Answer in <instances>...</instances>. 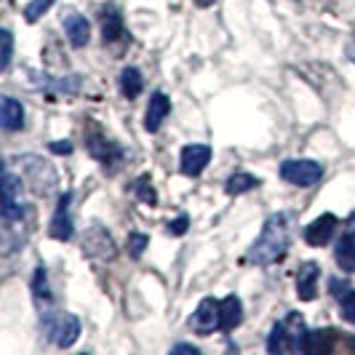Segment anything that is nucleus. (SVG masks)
<instances>
[{
  "instance_id": "14",
  "label": "nucleus",
  "mask_w": 355,
  "mask_h": 355,
  "mask_svg": "<svg viewBox=\"0 0 355 355\" xmlns=\"http://www.w3.org/2000/svg\"><path fill=\"white\" fill-rule=\"evenodd\" d=\"M318 275L320 270L315 262H304L300 267V272H297V297L302 300V302H310V300H315V284H318Z\"/></svg>"
},
{
  "instance_id": "23",
  "label": "nucleus",
  "mask_w": 355,
  "mask_h": 355,
  "mask_svg": "<svg viewBox=\"0 0 355 355\" xmlns=\"http://www.w3.org/2000/svg\"><path fill=\"white\" fill-rule=\"evenodd\" d=\"M131 190H134V196L139 198L142 203H150V206H155V203H158V193L153 190V184H150V177H147V174L137 179Z\"/></svg>"
},
{
  "instance_id": "10",
  "label": "nucleus",
  "mask_w": 355,
  "mask_h": 355,
  "mask_svg": "<svg viewBox=\"0 0 355 355\" xmlns=\"http://www.w3.org/2000/svg\"><path fill=\"white\" fill-rule=\"evenodd\" d=\"M86 147H89V153L94 155V158L105 163V168H107V166H118V163L123 160V150H121L115 142L105 139L102 134H89Z\"/></svg>"
},
{
  "instance_id": "17",
  "label": "nucleus",
  "mask_w": 355,
  "mask_h": 355,
  "mask_svg": "<svg viewBox=\"0 0 355 355\" xmlns=\"http://www.w3.org/2000/svg\"><path fill=\"white\" fill-rule=\"evenodd\" d=\"M99 19H102V37H105V43H112V40H118V37L123 35V17L118 14L115 6L102 8Z\"/></svg>"
},
{
  "instance_id": "25",
  "label": "nucleus",
  "mask_w": 355,
  "mask_h": 355,
  "mask_svg": "<svg viewBox=\"0 0 355 355\" xmlns=\"http://www.w3.org/2000/svg\"><path fill=\"white\" fill-rule=\"evenodd\" d=\"M147 246H150V238H147V235H142V232H131V235H128V254H131L134 259H139Z\"/></svg>"
},
{
  "instance_id": "6",
  "label": "nucleus",
  "mask_w": 355,
  "mask_h": 355,
  "mask_svg": "<svg viewBox=\"0 0 355 355\" xmlns=\"http://www.w3.org/2000/svg\"><path fill=\"white\" fill-rule=\"evenodd\" d=\"M190 326H193V331L200 334V337H209L216 329H222V310H219V302L211 300V297L200 300L198 310L193 313V318H190Z\"/></svg>"
},
{
  "instance_id": "8",
  "label": "nucleus",
  "mask_w": 355,
  "mask_h": 355,
  "mask_svg": "<svg viewBox=\"0 0 355 355\" xmlns=\"http://www.w3.org/2000/svg\"><path fill=\"white\" fill-rule=\"evenodd\" d=\"M211 160V147L209 144H187L182 150V174L184 177H198Z\"/></svg>"
},
{
  "instance_id": "22",
  "label": "nucleus",
  "mask_w": 355,
  "mask_h": 355,
  "mask_svg": "<svg viewBox=\"0 0 355 355\" xmlns=\"http://www.w3.org/2000/svg\"><path fill=\"white\" fill-rule=\"evenodd\" d=\"M259 184V179L251 177V174H243V171H238V174H232L227 179V184H225V190L230 193V196H243V193H249Z\"/></svg>"
},
{
  "instance_id": "7",
  "label": "nucleus",
  "mask_w": 355,
  "mask_h": 355,
  "mask_svg": "<svg viewBox=\"0 0 355 355\" xmlns=\"http://www.w3.org/2000/svg\"><path fill=\"white\" fill-rule=\"evenodd\" d=\"M83 254L91 257V259H115V243L110 238V232L102 230L99 225H94L86 238H83Z\"/></svg>"
},
{
  "instance_id": "24",
  "label": "nucleus",
  "mask_w": 355,
  "mask_h": 355,
  "mask_svg": "<svg viewBox=\"0 0 355 355\" xmlns=\"http://www.w3.org/2000/svg\"><path fill=\"white\" fill-rule=\"evenodd\" d=\"M51 3L53 0H30L27 8H24V19H27V21H37V19L51 8Z\"/></svg>"
},
{
  "instance_id": "30",
  "label": "nucleus",
  "mask_w": 355,
  "mask_h": 355,
  "mask_svg": "<svg viewBox=\"0 0 355 355\" xmlns=\"http://www.w3.org/2000/svg\"><path fill=\"white\" fill-rule=\"evenodd\" d=\"M174 353H193V355H198V347H193V345H177V347H174Z\"/></svg>"
},
{
  "instance_id": "3",
  "label": "nucleus",
  "mask_w": 355,
  "mask_h": 355,
  "mask_svg": "<svg viewBox=\"0 0 355 355\" xmlns=\"http://www.w3.org/2000/svg\"><path fill=\"white\" fill-rule=\"evenodd\" d=\"M40 318H43V329L53 339V345H59V347H72L75 345V339L80 334V320L75 318L72 313H53V310H49Z\"/></svg>"
},
{
  "instance_id": "9",
  "label": "nucleus",
  "mask_w": 355,
  "mask_h": 355,
  "mask_svg": "<svg viewBox=\"0 0 355 355\" xmlns=\"http://www.w3.org/2000/svg\"><path fill=\"white\" fill-rule=\"evenodd\" d=\"M70 203H72V193H64L56 203V211L51 216V238L56 241H70L72 238V214H70Z\"/></svg>"
},
{
  "instance_id": "19",
  "label": "nucleus",
  "mask_w": 355,
  "mask_h": 355,
  "mask_svg": "<svg viewBox=\"0 0 355 355\" xmlns=\"http://www.w3.org/2000/svg\"><path fill=\"white\" fill-rule=\"evenodd\" d=\"M24 163L33 168V174H30V184H35V190L37 193H51V187L56 184V179H43V174H53L51 171V166H46V160H37V158H24Z\"/></svg>"
},
{
  "instance_id": "18",
  "label": "nucleus",
  "mask_w": 355,
  "mask_h": 355,
  "mask_svg": "<svg viewBox=\"0 0 355 355\" xmlns=\"http://www.w3.org/2000/svg\"><path fill=\"white\" fill-rule=\"evenodd\" d=\"M219 310H222V331H232L235 326H241V320H243V304H241V300L235 294L225 297L219 302Z\"/></svg>"
},
{
  "instance_id": "15",
  "label": "nucleus",
  "mask_w": 355,
  "mask_h": 355,
  "mask_svg": "<svg viewBox=\"0 0 355 355\" xmlns=\"http://www.w3.org/2000/svg\"><path fill=\"white\" fill-rule=\"evenodd\" d=\"M0 125L6 131H19L24 125V107L14 96H3L0 99Z\"/></svg>"
},
{
  "instance_id": "31",
  "label": "nucleus",
  "mask_w": 355,
  "mask_h": 355,
  "mask_svg": "<svg viewBox=\"0 0 355 355\" xmlns=\"http://www.w3.org/2000/svg\"><path fill=\"white\" fill-rule=\"evenodd\" d=\"M347 56H350V59L355 62V40L350 43V46H347Z\"/></svg>"
},
{
  "instance_id": "1",
  "label": "nucleus",
  "mask_w": 355,
  "mask_h": 355,
  "mask_svg": "<svg viewBox=\"0 0 355 355\" xmlns=\"http://www.w3.org/2000/svg\"><path fill=\"white\" fill-rule=\"evenodd\" d=\"M291 241V227H288V216L286 214H272L265 222V227L259 232V238L254 241L249 249V262L259 267H267L278 259H284L286 249Z\"/></svg>"
},
{
  "instance_id": "20",
  "label": "nucleus",
  "mask_w": 355,
  "mask_h": 355,
  "mask_svg": "<svg viewBox=\"0 0 355 355\" xmlns=\"http://www.w3.org/2000/svg\"><path fill=\"white\" fill-rule=\"evenodd\" d=\"M33 297H35L37 307H40V315L51 310V288H49L46 267H35V275H33Z\"/></svg>"
},
{
  "instance_id": "28",
  "label": "nucleus",
  "mask_w": 355,
  "mask_h": 355,
  "mask_svg": "<svg viewBox=\"0 0 355 355\" xmlns=\"http://www.w3.org/2000/svg\"><path fill=\"white\" fill-rule=\"evenodd\" d=\"M187 227H190V219L182 214V216L174 219V222H168V227H166V230H168V235H184Z\"/></svg>"
},
{
  "instance_id": "4",
  "label": "nucleus",
  "mask_w": 355,
  "mask_h": 355,
  "mask_svg": "<svg viewBox=\"0 0 355 355\" xmlns=\"http://www.w3.org/2000/svg\"><path fill=\"white\" fill-rule=\"evenodd\" d=\"M334 350H355V339L345 337V334H337L331 329H318V331H310L307 334V355H326L334 353Z\"/></svg>"
},
{
  "instance_id": "29",
  "label": "nucleus",
  "mask_w": 355,
  "mask_h": 355,
  "mask_svg": "<svg viewBox=\"0 0 355 355\" xmlns=\"http://www.w3.org/2000/svg\"><path fill=\"white\" fill-rule=\"evenodd\" d=\"M53 153H59V155H67V153H72V144L67 142V139H59V142L51 144Z\"/></svg>"
},
{
  "instance_id": "5",
  "label": "nucleus",
  "mask_w": 355,
  "mask_h": 355,
  "mask_svg": "<svg viewBox=\"0 0 355 355\" xmlns=\"http://www.w3.org/2000/svg\"><path fill=\"white\" fill-rule=\"evenodd\" d=\"M281 177L297 187H313L323 177V166L315 160H286L281 166Z\"/></svg>"
},
{
  "instance_id": "32",
  "label": "nucleus",
  "mask_w": 355,
  "mask_h": 355,
  "mask_svg": "<svg viewBox=\"0 0 355 355\" xmlns=\"http://www.w3.org/2000/svg\"><path fill=\"white\" fill-rule=\"evenodd\" d=\"M214 0H198V6H211Z\"/></svg>"
},
{
  "instance_id": "26",
  "label": "nucleus",
  "mask_w": 355,
  "mask_h": 355,
  "mask_svg": "<svg viewBox=\"0 0 355 355\" xmlns=\"http://www.w3.org/2000/svg\"><path fill=\"white\" fill-rule=\"evenodd\" d=\"M0 40H3V53H0V70L6 72L8 64H11V53H14V35L8 30L0 33Z\"/></svg>"
},
{
  "instance_id": "11",
  "label": "nucleus",
  "mask_w": 355,
  "mask_h": 355,
  "mask_svg": "<svg viewBox=\"0 0 355 355\" xmlns=\"http://www.w3.org/2000/svg\"><path fill=\"white\" fill-rule=\"evenodd\" d=\"M337 216L334 214H323L318 219H313L307 227H304V241L310 246H326L331 241V235L337 230Z\"/></svg>"
},
{
  "instance_id": "27",
  "label": "nucleus",
  "mask_w": 355,
  "mask_h": 355,
  "mask_svg": "<svg viewBox=\"0 0 355 355\" xmlns=\"http://www.w3.org/2000/svg\"><path fill=\"white\" fill-rule=\"evenodd\" d=\"M342 318L355 326V291H347L342 297Z\"/></svg>"
},
{
  "instance_id": "12",
  "label": "nucleus",
  "mask_w": 355,
  "mask_h": 355,
  "mask_svg": "<svg viewBox=\"0 0 355 355\" xmlns=\"http://www.w3.org/2000/svg\"><path fill=\"white\" fill-rule=\"evenodd\" d=\"M62 24H64V33H67V40H70L75 49H83L86 43H89L91 37V30H89V21L86 17H80L78 11H72L67 8L64 14H62Z\"/></svg>"
},
{
  "instance_id": "21",
  "label": "nucleus",
  "mask_w": 355,
  "mask_h": 355,
  "mask_svg": "<svg viewBox=\"0 0 355 355\" xmlns=\"http://www.w3.org/2000/svg\"><path fill=\"white\" fill-rule=\"evenodd\" d=\"M121 91H123L125 99H137L142 94V75L137 67H125L121 72Z\"/></svg>"
},
{
  "instance_id": "2",
  "label": "nucleus",
  "mask_w": 355,
  "mask_h": 355,
  "mask_svg": "<svg viewBox=\"0 0 355 355\" xmlns=\"http://www.w3.org/2000/svg\"><path fill=\"white\" fill-rule=\"evenodd\" d=\"M307 326L300 313H288L281 323L272 326L267 337V350L272 355L281 353H304L307 350Z\"/></svg>"
},
{
  "instance_id": "13",
  "label": "nucleus",
  "mask_w": 355,
  "mask_h": 355,
  "mask_svg": "<svg viewBox=\"0 0 355 355\" xmlns=\"http://www.w3.org/2000/svg\"><path fill=\"white\" fill-rule=\"evenodd\" d=\"M168 110H171V102H168V96L163 94V91H155L153 96H150V105H147V115H144V128L153 134V131H158L160 123L166 121V115H168Z\"/></svg>"
},
{
  "instance_id": "16",
  "label": "nucleus",
  "mask_w": 355,
  "mask_h": 355,
  "mask_svg": "<svg viewBox=\"0 0 355 355\" xmlns=\"http://www.w3.org/2000/svg\"><path fill=\"white\" fill-rule=\"evenodd\" d=\"M334 257H337V265L345 272H355V230H342Z\"/></svg>"
}]
</instances>
